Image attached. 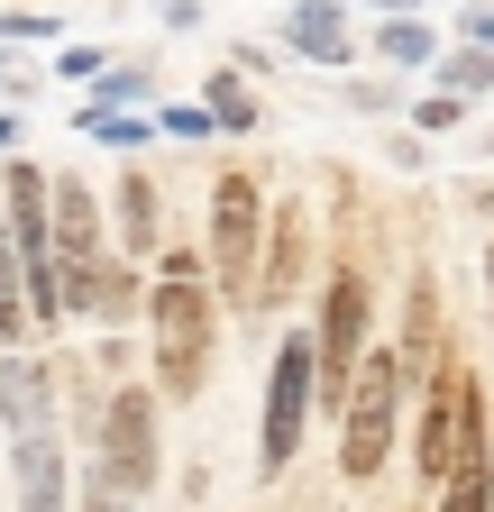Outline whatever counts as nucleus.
Returning <instances> with one entry per match:
<instances>
[{
  "mask_svg": "<svg viewBox=\"0 0 494 512\" xmlns=\"http://www.w3.org/2000/svg\"><path fill=\"white\" fill-rule=\"evenodd\" d=\"M202 375H211V293H202L193 256H165V275H156V384L183 403V394H202Z\"/></svg>",
  "mask_w": 494,
  "mask_h": 512,
  "instance_id": "nucleus-1",
  "label": "nucleus"
},
{
  "mask_svg": "<svg viewBox=\"0 0 494 512\" xmlns=\"http://www.w3.org/2000/svg\"><path fill=\"white\" fill-rule=\"evenodd\" d=\"M394 412H403V375H394V348H366L357 375H348V403H339V467L348 476H376L385 448H394Z\"/></svg>",
  "mask_w": 494,
  "mask_h": 512,
  "instance_id": "nucleus-2",
  "label": "nucleus"
},
{
  "mask_svg": "<svg viewBox=\"0 0 494 512\" xmlns=\"http://www.w3.org/2000/svg\"><path fill=\"white\" fill-rule=\"evenodd\" d=\"M366 357V275H330V311L312 330V384L330 403H348V375Z\"/></svg>",
  "mask_w": 494,
  "mask_h": 512,
  "instance_id": "nucleus-3",
  "label": "nucleus"
},
{
  "mask_svg": "<svg viewBox=\"0 0 494 512\" xmlns=\"http://www.w3.org/2000/svg\"><path fill=\"white\" fill-rule=\"evenodd\" d=\"M101 485H119V494H147L156 485V403L147 394H110V421H101V467H92Z\"/></svg>",
  "mask_w": 494,
  "mask_h": 512,
  "instance_id": "nucleus-4",
  "label": "nucleus"
},
{
  "mask_svg": "<svg viewBox=\"0 0 494 512\" xmlns=\"http://www.w3.org/2000/svg\"><path fill=\"white\" fill-rule=\"evenodd\" d=\"M440 512H494V421H485V394L458 384V439H449V476H440Z\"/></svg>",
  "mask_w": 494,
  "mask_h": 512,
  "instance_id": "nucleus-5",
  "label": "nucleus"
},
{
  "mask_svg": "<svg viewBox=\"0 0 494 512\" xmlns=\"http://www.w3.org/2000/svg\"><path fill=\"white\" fill-rule=\"evenodd\" d=\"M302 421H312V339H284L266 375V467H284L302 448Z\"/></svg>",
  "mask_w": 494,
  "mask_h": 512,
  "instance_id": "nucleus-6",
  "label": "nucleus"
},
{
  "mask_svg": "<svg viewBox=\"0 0 494 512\" xmlns=\"http://www.w3.org/2000/svg\"><path fill=\"white\" fill-rule=\"evenodd\" d=\"M211 266L238 284V275H257V174H220L211 183Z\"/></svg>",
  "mask_w": 494,
  "mask_h": 512,
  "instance_id": "nucleus-7",
  "label": "nucleus"
},
{
  "mask_svg": "<svg viewBox=\"0 0 494 512\" xmlns=\"http://www.w3.org/2000/svg\"><path fill=\"white\" fill-rule=\"evenodd\" d=\"M458 384H467V375H430V403H421V421H412L421 485H440V476H449V439H458Z\"/></svg>",
  "mask_w": 494,
  "mask_h": 512,
  "instance_id": "nucleus-8",
  "label": "nucleus"
},
{
  "mask_svg": "<svg viewBox=\"0 0 494 512\" xmlns=\"http://www.w3.org/2000/svg\"><path fill=\"white\" fill-rule=\"evenodd\" d=\"M284 46L312 55V64H339L348 55V19L330 10V0H302V10H284Z\"/></svg>",
  "mask_w": 494,
  "mask_h": 512,
  "instance_id": "nucleus-9",
  "label": "nucleus"
},
{
  "mask_svg": "<svg viewBox=\"0 0 494 512\" xmlns=\"http://www.w3.org/2000/svg\"><path fill=\"white\" fill-rule=\"evenodd\" d=\"M0 412H10L19 439H37L55 421V394H46V366H0Z\"/></svg>",
  "mask_w": 494,
  "mask_h": 512,
  "instance_id": "nucleus-10",
  "label": "nucleus"
},
{
  "mask_svg": "<svg viewBox=\"0 0 494 512\" xmlns=\"http://www.w3.org/2000/svg\"><path fill=\"white\" fill-rule=\"evenodd\" d=\"M430 339H440V293H430V284H412L403 348H394V375H403V384H430Z\"/></svg>",
  "mask_w": 494,
  "mask_h": 512,
  "instance_id": "nucleus-11",
  "label": "nucleus"
},
{
  "mask_svg": "<svg viewBox=\"0 0 494 512\" xmlns=\"http://www.w3.org/2000/svg\"><path fill=\"white\" fill-rule=\"evenodd\" d=\"M19 485H28V512H65V458H55V430L19 439Z\"/></svg>",
  "mask_w": 494,
  "mask_h": 512,
  "instance_id": "nucleus-12",
  "label": "nucleus"
},
{
  "mask_svg": "<svg viewBox=\"0 0 494 512\" xmlns=\"http://www.w3.org/2000/svg\"><path fill=\"white\" fill-rule=\"evenodd\" d=\"M110 202H119V238H129V256H147V247H156V183H147V174L129 165Z\"/></svg>",
  "mask_w": 494,
  "mask_h": 512,
  "instance_id": "nucleus-13",
  "label": "nucleus"
},
{
  "mask_svg": "<svg viewBox=\"0 0 494 512\" xmlns=\"http://www.w3.org/2000/svg\"><path fill=\"white\" fill-rule=\"evenodd\" d=\"M302 247H312V238H302V220H293V211H284V220H275V238H266V275H275V284H266V293H284V284H293V275H302Z\"/></svg>",
  "mask_w": 494,
  "mask_h": 512,
  "instance_id": "nucleus-14",
  "label": "nucleus"
},
{
  "mask_svg": "<svg viewBox=\"0 0 494 512\" xmlns=\"http://www.w3.org/2000/svg\"><path fill=\"white\" fill-rule=\"evenodd\" d=\"M202 119H220V128H247V119H257V101H247V83H238V74H211V101H202Z\"/></svg>",
  "mask_w": 494,
  "mask_h": 512,
  "instance_id": "nucleus-15",
  "label": "nucleus"
},
{
  "mask_svg": "<svg viewBox=\"0 0 494 512\" xmlns=\"http://www.w3.org/2000/svg\"><path fill=\"white\" fill-rule=\"evenodd\" d=\"M485 83H494V55H485V46H458V55H449V101H458V92H485Z\"/></svg>",
  "mask_w": 494,
  "mask_h": 512,
  "instance_id": "nucleus-16",
  "label": "nucleus"
},
{
  "mask_svg": "<svg viewBox=\"0 0 494 512\" xmlns=\"http://www.w3.org/2000/svg\"><path fill=\"white\" fill-rule=\"evenodd\" d=\"M83 128H92V138H110V147H138V138H147V119H119V110H83Z\"/></svg>",
  "mask_w": 494,
  "mask_h": 512,
  "instance_id": "nucleus-17",
  "label": "nucleus"
},
{
  "mask_svg": "<svg viewBox=\"0 0 494 512\" xmlns=\"http://www.w3.org/2000/svg\"><path fill=\"white\" fill-rule=\"evenodd\" d=\"M385 55H394V64H421V55H430V28L394 19V28H385Z\"/></svg>",
  "mask_w": 494,
  "mask_h": 512,
  "instance_id": "nucleus-18",
  "label": "nucleus"
},
{
  "mask_svg": "<svg viewBox=\"0 0 494 512\" xmlns=\"http://www.w3.org/2000/svg\"><path fill=\"white\" fill-rule=\"evenodd\" d=\"M0 302H19V247H10V220H0Z\"/></svg>",
  "mask_w": 494,
  "mask_h": 512,
  "instance_id": "nucleus-19",
  "label": "nucleus"
},
{
  "mask_svg": "<svg viewBox=\"0 0 494 512\" xmlns=\"http://www.w3.org/2000/svg\"><path fill=\"white\" fill-rule=\"evenodd\" d=\"M83 512H129V494H119V485H101V476H92V503H83Z\"/></svg>",
  "mask_w": 494,
  "mask_h": 512,
  "instance_id": "nucleus-20",
  "label": "nucleus"
},
{
  "mask_svg": "<svg viewBox=\"0 0 494 512\" xmlns=\"http://www.w3.org/2000/svg\"><path fill=\"white\" fill-rule=\"evenodd\" d=\"M485 293H494V256H485Z\"/></svg>",
  "mask_w": 494,
  "mask_h": 512,
  "instance_id": "nucleus-21",
  "label": "nucleus"
},
{
  "mask_svg": "<svg viewBox=\"0 0 494 512\" xmlns=\"http://www.w3.org/2000/svg\"><path fill=\"white\" fill-rule=\"evenodd\" d=\"M0 138H10V119H0Z\"/></svg>",
  "mask_w": 494,
  "mask_h": 512,
  "instance_id": "nucleus-22",
  "label": "nucleus"
}]
</instances>
